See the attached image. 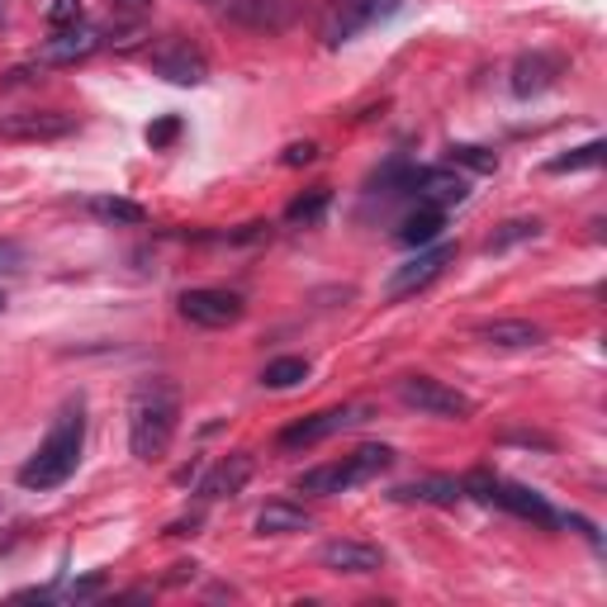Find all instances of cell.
<instances>
[{
    "instance_id": "23",
    "label": "cell",
    "mask_w": 607,
    "mask_h": 607,
    "mask_svg": "<svg viewBox=\"0 0 607 607\" xmlns=\"http://www.w3.org/2000/svg\"><path fill=\"white\" fill-rule=\"evenodd\" d=\"M532 238H541V218H508V224H498L484 238V252H508V248L532 242Z\"/></svg>"
},
{
    "instance_id": "4",
    "label": "cell",
    "mask_w": 607,
    "mask_h": 607,
    "mask_svg": "<svg viewBox=\"0 0 607 607\" xmlns=\"http://www.w3.org/2000/svg\"><path fill=\"white\" fill-rule=\"evenodd\" d=\"M394 10H399V0H332V5L323 10L318 34L328 48H342V43H352L356 34H366L370 24L390 20Z\"/></svg>"
},
{
    "instance_id": "31",
    "label": "cell",
    "mask_w": 607,
    "mask_h": 607,
    "mask_svg": "<svg viewBox=\"0 0 607 607\" xmlns=\"http://www.w3.org/2000/svg\"><path fill=\"white\" fill-rule=\"evenodd\" d=\"M15 270H24V248L15 238H0V276H15Z\"/></svg>"
},
{
    "instance_id": "34",
    "label": "cell",
    "mask_w": 607,
    "mask_h": 607,
    "mask_svg": "<svg viewBox=\"0 0 607 607\" xmlns=\"http://www.w3.org/2000/svg\"><path fill=\"white\" fill-rule=\"evenodd\" d=\"M200 522H204V513H190V518H176L172 527H166V536H195V532H200Z\"/></svg>"
},
{
    "instance_id": "32",
    "label": "cell",
    "mask_w": 607,
    "mask_h": 607,
    "mask_svg": "<svg viewBox=\"0 0 607 607\" xmlns=\"http://www.w3.org/2000/svg\"><path fill=\"white\" fill-rule=\"evenodd\" d=\"M308 162H318V143H308V138L280 152V166H308Z\"/></svg>"
},
{
    "instance_id": "8",
    "label": "cell",
    "mask_w": 607,
    "mask_h": 607,
    "mask_svg": "<svg viewBox=\"0 0 607 607\" xmlns=\"http://www.w3.org/2000/svg\"><path fill=\"white\" fill-rule=\"evenodd\" d=\"M408 195H418L432 210H456L470 200V180L456 166H413L408 172Z\"/></svg>"
},
{
    "instance_id": "12",
    "label": "cell",
    "mask_w": 607,
    "mask_h": 607,
    "mask_svg": "<svg viewBox=\"0 0 607 607\" xmlns=\"http://www.w3.org/2000/svg\"><path fill=\"white\" fill-rule=\"evenodd\" d=\"M475 338L494 352H532L546 342V328L532 318H494V323H475Z\"/></svg>"
},
{
    "instance_id": "16",
    "label": "cell",
    "mask_w": 607,
    "mask_h": 607,
    "mask_svg": "<svg viewBox=\"0 0 607 607\" xmlns=\"http://www.w3.org/2000/svg\"><path fill=\"white\" fill-rule=\"evenodd\" d=\"M489 503H498V508L518 513V518L536 522V527H560V518H555V508H551V503L536 494V489H522V484H508V480H498V484H494V494H489Z\"/></svg>"
},
{
    "instance_id": "3",
    "label": "cell",
    "mask_w": 607,
    "mask_h": 607,
    "mask_svg": "<svg viewBox=\"0 0 607 607\" xmlns=\"http://www.w3.org/2000/svg\"><path fill=\"white\" fill-rule=\"evenodd\" d=\"M399 404L422 413V418H446V422H465L475 413V399L451 390V384L432 380V376H404L399 380Z\"/></svg>"
},
{
    "instance_id": "19",
    "label": "cell",
    "mask_w": 607,
    "mask_h": 607,
    "mask_svg": "<svg viewBox=\"0 0 607 607\" xmlns=\"http://www.w3.org/2000/svg\"><path fill=\"white\" fill-rule=\"evenodd\" d=\"M300 494H314V498H332V494H346V489H356V475H352V460H328V465H314V470H304L300 480H294Z\"/></svg>"
},
{
    "instance_id": "30",
    "label": "cell",
    "mask_w": 607,
    "mask_h": 607,
    "mask_svg": "<svg viewBox=\"0 0 607 607\" xmlns=\"http://www.w3.org/2000/svg\"><path fill=\"white\" fill-rule=\"evenodd\" d=\"M81 20V0H48V24L62 29V24H76Z\"/></svg>"
},
{
    "instance_id": "20",
    "label": "cell",
    "mask_w": 607,
    "mask_h": 607,
    "mask_svg": "<svg viewBox=\"0 0 607 607\" xmlns=\"http://www.w3.org/2000/svg\"><path fill=\"white\" fill-rule=\"evenodd\" d=\"M256 536H294V532H308L314 527V518H308L304 508H294V503L286 498H270L262 513H256Z\"/></svg>"
},
{
    "instance_id": "9",
    "label": "cell",
    "mask_w": 607,
    "mask_h": 607,
    "mask_svg": "<svg viewBox=\"0 0 607 607\" xmlns=\"http://www.w3.org/2000/svg\"><path fill=\"white\" fill-rule=\"evenodd\" d=\"M456 262V248H451V242H437V248H428V252H418L413 256V262H404L394 270L390 280H384V294H390V300H404V294H418V290H428L437 276H442V270Z\"/></svg>"
},
{
    "instance_id": "1",
    "label": "cell",
    "mask_w": 607,
    "mask_h": 607,
    "mask_svg": "<svg viewBox=\"0 0 607 607\" xmlns=\"http://www.w3.org/2000/svg\"><path fill=\"white\" fill-rule=\"evenodd\" d=\"M180 428V390L166 376L143 380L128 394V446L138 460H162Z\"/></svg>"
},
{
    "instance_id": "5",
    "label": "cell",
    "mask_w": 607,
    "mask_h": 607,
    "mask_svg": "<svg viewBox=\"0 0 607 607\" xmlns=\"http://www.w3.org/2000/svg\"><path fill=\"white\" fill-rule=\"evenodd\" d=\"M370 418V408L366 404H342V408H323L314 413V418H300L294 428H286L276 437L280 451H308V446H318V442H328V437H338L346 428H361V422Z\"/></svg>"
},
{
    "instance_id": "13",
    "label": "cell",
    "mask_w": 607,
    "mask_h": 607,
    "mask_svg": "<svg viewBox=\"0 0 607 607\" xmlns=\"http://www.w3.org/2000/svg\"><path fill=\"white\" fill-rule=\"evenodd\" d=\"M318 565L332 574H380L384 570V551L370 541H328L318 551Z\"/></svg>"
},
{
    "instance_id": "36",
    "label": "cell",
    "mask_w": 607,
    "mask_h": 607,
    "mask_svg": "<svg viewBox=\"0 0 607 607\" xmlns=\"http://www.w3.org/2000/svg\"><path fill=\"white\" fill-rule=\"evenodd\" d=\"M24 81H43V67H15V72H5V86H24Z\"/></svg>"
},
{
    "instance_id": "29",
    "label": "cell",
    "mask_w": 607,
    "mask_h": 607,
    "mask_svg": "<svg viewBox=\"0 0 607 607\" xmlns=\"http://www.w3.org/2000/svg\"><path fill=\"white\" fill-rule=\"evenodd\" d=\"M176 138H180V119H176V114H162L157 124H148V143L152 148H172Z\"/></svg>"
},
{
    "instance_id": "26",
    "label": "cell",
    "mask_w": 607,
    "mask_h": 607,
    "mask_svg": "<svg viewBox=\"0 0 607 607\" xmlns=\"http://www.w3.org/2000/svg\"><path fill=\"white\" fill-rule=\"evenodd\" d=\"M308 380V361L304 356H280L270 361V366L262 370V384L266 390H294V384Z\"/></svg>"
},
{
    "instance_id": "21",
    "label": "cell",
    "mask_w": 607,
    "mask_h": 607,
    "mask_svg": "<svg viewBox=\"0 0 607 607\" xmlns=\"http://www.w3.org/2000/svg\"><path fill=\"white\" fill-rule=\"evenodd\" d=\"M442 228H446V210H432V204H422V210H413L404 224H399L394 238L404 242V248H428V242L442 238Z\"/></svg>"
},
{
    "instance_id": "37",
    "label": "cell",
    "mask_w": 607,
    "mask_h": 607,
    "mask_svg": "<svg viewBox=\"0 0 607 607\" xmlns=\"http://www.w3.org/2000/svg\"><path fill=\"white\" fill-rule=\"evenodd\" d=\"M100 589H105V579L90 574V579H81V584H72V598H96Z\"/></svg>"
},
{
    "instance_id": "27",
    "label": "cell",
    "mask_w": 607,
    "mask_h": 607,
    "mask_svg": "<svg viewBox=\"0 0 607 607\" xmlns=\"http://www.w3.org/2000/svg\"><path fill=\"white\" fill-rule=\"evenodd\" d=\"M328 204H332V190H328V186H314V190H308V195H300V200L290 204V210H286V218H290V224H318Z\"/></svg>"
},
{
    "instance_id": "33",
    "label": "cell",
    "mask_w": 607,
    "mask_h": 607,
    "mask_svg": "<svg viewBox=\"0 0 607 607\" xmlns=\"http://www.w3.org/2000/svg\"><path fill=\"white\" fill-rule=\"evenodd\" d=\"M110 5H114V15H124L128 24H138L152 10V0H110Z\"/></svg>"
},
{
    "instance_id": "6",
    "label": "cell",
    "mask_w": 607,
    "mask_h": 607,
    "mask_svg": "<svg viewBox=\"0 0 607 607\" xmlns=\"http://www.w3.org/2000/svg\"><path fill=\"white\" fill-rule=\"evenodd\" d=\"M76 134V114L67 110H20L0 114V138L10 143H53V138Z\"/></svg>"
},
{
    "instance_id": "39",
    "label": "cell",
    "mask_w": 607,
    "mask_h": 607,
    "mask_svg": "<svg viewBox=\"0 0 607 607\" xmlns=\"http://www.w3.org/2000/svg\"><path fill=\"white\" fill-rule=\"evenodd\" d=\"M0 308H5V294H0Z\"/></svg>"
},
{
    "instance_id": "15",
    "label": "cell",
    "mask_w": 607,
    "mask_h": 607,
    "mask_svg": "<svg viewBox=\"0 0 607 607\" xmlns=\"http://www.w3.org/2000/svg\"><path fill=\"white\" fill-rule=\"evenodd\" d=\"M252 470H256V460L248 456V451H232V456H224L200 480V498H232V494H242L248 480H252Z\"/></svg>"
},
{
    "instance_id": "11",
    "label": "cell",
    "mask_w": 607,
    "mask_h": 607,
    "mask_svg": "<svg viewBox=\"0 0 607 607\" xmlns=\"http://www.w3.org/2000/svg\"><path fill=\"white\" fill-rule=\"evenodd\" d=\"M105 43L100 38L96 24H86V20H76V24H62V29H53V38H43V58L48 67H76V62H86L96 48Z\"/></svg>"
},
{
    "instance_id": "28",
    "label": "cell",
    "mask_w": 607,
    "mask_h": 607,
    "mask_svg": "<svg viewBox=\"0 0 607 607\" xmlns=\"http://www.w3.org/2000/svg\"><path fill=\"white\" fill-rule=\"evenodd\" d=\"M451 166H465V172H480V176H494L498 172V157L489 148H475V143H456L451 148Z\"/></svg>"
},
{
    "instance_id": "22",
    "label": "cell",
    "mask_w": 607,
    "mask_h": 607,
    "mask_svg": "<svg viewBox=\"0 0 607 607\" xmlns=\"http://www.w3.org/2000/svg\"><path fill=\"white\" fill-rule=\"evenodd\" d=\"M346 460H352L356 484H370V480H380V475L394 465V446H384V442H366V446H356Z\"/></svg>"
},
{
    "instance_id": "14",
    "label": "cell",
    "mask_w": 607,
    "mask_h": 607,
    "mask_svg": "<svg viewBox=\"0 0 607 607\" xmlns=\"http://www.w3.org/2000/svg\"><path fill=\"white\" fill-rule=\"evenodd\" d=\"M560 76H565V58H555V53H522L518 62H513V96L532 100V96H541V90H551Z\"/></svg>"
},
{
    "instance_id": "7",
    "label": "cell",
    "mask_w": 607,
    "mask_h": 607,
    "mask_svg": "<svg viewBox=\"0 0 607 607\" xmlns=\"http://www.w3.org/2000/svg\"><path fill=\"white\" fill-rule=\"evenodd\" d=\"M152 72L166 76L172 86H204V76H210V62H204V53L190 38H162L157 48H152Z\"/></svg>"
},
{
    "instance_id": "2",
    "label": "cell",
    "mask_w": 607,
    "mask_h": 607,
    "mask_svg": "<svg viewBox=\"0 0 607 607\" xmlns=\"http://www.w3.org/2000/svg\"><path fill=\"white\" fill-rule=\"evenodd\" d=\"M81 446H86V399H72V404L58 413V422H53V432L43 437V446L20 465V484L38 489V494L67 484L76 475V460H81Z\"/></svg>"
},
{
    "instance_id": "35",
    "label": "cell",
    "mask_w": 607,
    "mask_h": 607,
    "mask_svg": "<svg viewBox=\"0 0 607 607\" xmlns=\"http://www.w3.org/2000/svg\"><path fill=\"white\" fill-rule=\"evenodd\" d=\"M195 574H200V565H195V560H180V565H172L166 584H186V579H195Z\"/></svg>"
},
{
    "instance_id": "24",
    "label": "cell",
    "mask_w": 607,
    "mask_h": 607,
    "mask_svg": "<svg viewBox=\"0 0 607 607\" xmlns=\"http://www.w3.org/2000/svg\"><path fill=\"white\" fill-rule=\"evenodd\" d=\"M603 157H607V143H603V138H593V143L574 148V152H565V157H551V162H546V172H551V176L593 172V166H603Z\"/></svg>"
},
{
    "instance_id": "10",
    "label": "cell",
    "mask_w": 607,
    "mask_h": 607,
    "mask_svg": "<svg viewBox=\"0 0 607 607\" xmlns=\"http://www.w3.org/2000/svg\"><path fill=\"white\" fill-rule=\"evenodd\" d=\"M180 318H190L195 328H232L242 318V304L232 290H186L180 294Z\"/></svg>"
},
{
    "instance_id": "25",
    "label": "cell",
    "mask_w": 607,
    "mask_h": 607,
    "mask_svg": "<svg viewBox=\"0 0 607 607\" xmlns=\"http://www.w3.org/2000/svg\"><path fill=\"white\" fill-rule=\"evenodd\" d=\"M86 210L90 214H96V218H105V224H128V228H138V224H143V204H134V200H114V195H96V200H90L86 204Z\"/></svg>"
},
{
    "instance_id": "38",
    "label": "cell",
    "mask_w": 607,
    "mask_h": 607,
    "mask_svg": "<svg viewBox=\"0 0 607 607\" xmlns=\"http://www.w3.org/2000/svg\"><path fill=\"white\" fill-rule=\"evenodd\" d=\"M503 442H522V446H541V451H551V437H541V432H508Z\"/></svg>"
},
{
    "instance_id": "17",
    "label": "cell",
    "mask_w": 607,
    "mask_h": 607,
    "mask_svg": "<svg viewBox=\"0 0 607 607\" xmlns=\"http://www.w3.org/2000/svg\"><path fill=\"white\" fill-rule=\"evenodd\" d=\"M218 10H224L232 24L256 29V34H270V29H280V24L290 20L286 0H218Z\"/></svg>"
},
{
    "instance_id": "18",
    "label": "cell",
    "mask_w": 607,
    "mask_h": 607,
    "mask_svg": "<svg viewBox=\"0 0 607 607\" xmlns=\"http://www.w3.org/2000/svg\"><path fill=\"white\" fill-rule=\"evenodd\" d=\"M394 503H432V508H456V503L465 498L460 480H451V475H428V480H413V484H399Z\"/></svg>"
}]
</instances>
